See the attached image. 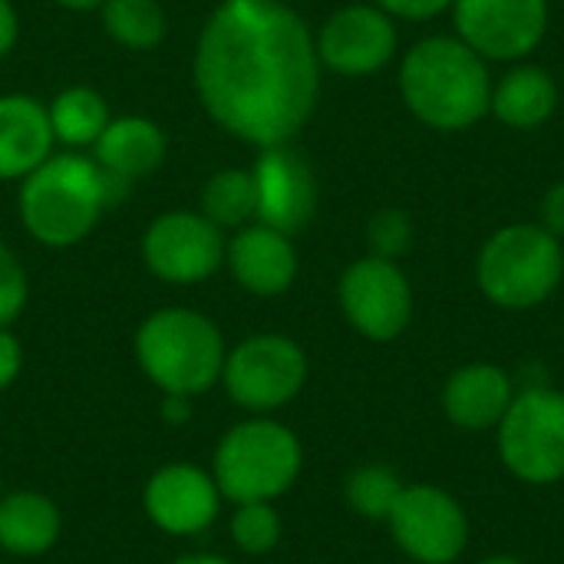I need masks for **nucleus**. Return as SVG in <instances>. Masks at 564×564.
I'll return each instance as SVG.
<instances>
[{
  "label": "nucleus",
  "mask_w": 564,
  "mask_h": 564,
  "mask_svg": "<svg viewBox=\"0 0 564 564\" xmlns=\"http://www.w3.org/2000/svg\"><path fill=\"white\" fill-rule=\"evenodd\" d=\"M195 83L208 116L231 135L284 145L317 106V40L281 0H225L202 30Z\"/></svg>",
  "instance_id": "1"
},
{
  "label": "nucleus",
  "mask_w": 564,
  "mask_h": 564,
  "mask_svg": "<svg viewBox=\"0 0 564 564\" xmlns=\"http://www.w3.org/2000/svg\"><path fill=\"white\" fill-rule=\"evenodd\" d=\"M400 93L420 122L459 132L489 112L492 83L486 59L459 36H426L403 56Z\"/></svg>",
  "instance_id": "2"
},
{
  "label": "nucleus",
  "mask_w": 564,
  "mask_h": 564,
  "mask_svg": "<svg viewBox=\"0 0 564 564\" xmlns=\"http://www.w3.org/2000/svg\"><path fill=\"white\" fill-rule=\"evenodd\" d=\"M126 185L79 155H53L26 175L20 192V218L26 231L50 248L83 241L102 208L116 205Z\"/></svg>",
  "instance_id": "3"
},
{
  "label": "nucleus",
  "mask_w": 564,
  "mask_h": 564,
  "mask_svg": "<svg viewBox=\"0 0 564 564\" xmlns=\"http://www.w3.org/2000/svg\"><path fill=\"white\" fill-rule=\"evenodd\" d=\"M135 354L145 377L162 393L198 397L225 367V344L218 327L198 311H155L135 334Z\"/></svg>",
  "instance_id": "4"
},
{
  "label": "nucleus",
  "mask_w": 564,
  "mask_h": 564,
  "mask_svg": "<svg viewBox=\"0 0 564 564\" xmlns=\"http://www.w3.org/2000/svg\"><path fill=\"white\" fill-rule=\"evenodd\" d=\"M564 278V248L542 225H506L479 251V291L506 311L549 301Z\"/></svg>",
  "instance_id": "5"
},
{
  "label": "nucleus",
  "mask_w": 564,
  "mask_h": 564,
  "mask_svg": "<svg viewBox=\"0 0 564 564\" xmlns=\"http://www.w3.org/2000/svg\"><path fill=\"white\" fill-rule=\"evenodd\" d=\"M304 453L297 436L274 420H248L225 433L215 449V486L231 502H274L284 496L297 473Z\"/></svg>",
  "instance_id": "6"
},
{
  "label": "nucleus",
  "mask_w": 564,
  "mask_h": 564,
  "mask_svg": "<svg viewBox=\"0 0 564 564\" xmlns=\"http://www.w3.org/2000/svg\"><path fill=\"white\" fill-rule=\"evenodd\" d=\"M499 456L522 482L564 479V393L552 387L519 390L499 423Z\"/></svg>",
  "instance_id": "7"
},
{
  "label": "nucleus",
  "mask_w": 564,
  "mask_h": 564,
  "mask_svg": "<svg viewBox=\"0 0 564 564\" xmlns=\"http://www.w3.org/2000/svg\"><path fill=\"white\" fill-rule=\"evenodd\" d=\"M221 380L238 406L268 413L301 393L307 380V357L291 337L258 334L225 354Z\"/></svg>",
  "instance_id": "8"
},
{
  "label": "nucleus",
  "mask_w": 564,
  "mask_h": 564,
  "mask_svg": "<svg viewBox=\"0 0 564 564\" xmlns=\"http://www.w3.org/2000/svg\"><path fill=\"white\" fill-rule=\"evenodd\" d=\"M387 525L397 545L420 564H453L469 542L463 506L436 486H406Z\"/></svg>",
  "instance_id": "9"
},
{
  "label": "nucleus",
  "mask_w": 564,
  "mask_h": 564,
  "mask_svg": "<svg viewBox=\"0 0 564 564\" xmlns=\"http://www.w3.org/2000/svg\"><path fill=\"white\" fill-rule=\"evenodd\" d=\"M340 307L354 330L370 340H397L413 317V291L397 261L360 258L340 278Z\"/></svg>",
  "instance_id": "10"
},
{
  "label": "nucleus",
  "mask_w": 564,
  "mask_h": 564,
  "mask_svg": "<svg viewBox=\"0 0 564 564\" xmlns=\"http://www.w3.org/2000/svg\"><path fill=\"white\" fill-rule=\"evenodd\" d=\"M453 17L482 59H522L549 30V0H453Z\"/></svg>",
  "instance_id": "11"
},
{
  "label": "nucleus",
  "mask_w": 564,
  "mask_h": 564,
  "mask_svg": "<svg viewBox=\"0 0 564 564\" xmlns=\"http://www.w3.org/2000/svg\"><path fill=\"white\" fill-rule=\"evenodd\" d=\"M142 258L152 274L172 284H195L218 271L225 258V241L218 225L205 215L169 212L149 225L142 241Z\"/></svg>",
  "instance_id": "12"
},
{
  "label": "nucleus",
  "mask_w": 564,
  "mask_h": 564,
  "mask_svg": "<svg viewBox=\"0 0 564 564\" xmlns=\"http://www.w3.org/2000/svg\"><path fill=\"white\" fill-rule=\"evenodd\" d=\"M397 53V26L377 3H350L337 10L321 36L317 56L340 76H370L383 69Z\"/></svg>",
  "instance_id": "13"
},
{
  "label": "nucleus",
  "mask_w": 564,
  "mask_h": 564,
  "mask_svg": "<svg viewBox=\"0 0 564 564\" xmlns=\"http://www.w3.org/2000/svg\"><path fill=\"white\" fill-rule=\"evenodd\" d=\"M258 188V218L261 225L294 235L301 231L317 208V178L301 152L284 145H268L254 165Z\"/></svg>",
  "instance_id": "14"
},
{
  "label": "nucleus",
  "mask_w": 564,
  "mask_h": 564,
  "mask_svg": "<svg viewBox=\"0 0 564 564\" xmlns=\"http://www.w3.org/2000/svg\"><path fill=\"white\" fill-rule=\"evenodd\" d=\"M221 506V492L215 476L188 466L172 463L159 469L145 486V516L169 535H198L205 532Z\"/></svg>",
  "instance_id": "15"
},
{
  "label": "nucleus",
  "mask_w": 564,
  "mask_h": 564,
  "mask_svg": "<svg viewBox=\"0 0 564 564\" xmlns=\"http://www.w3.org/2000/svg\"><path fill=\"white\" fill-rule=\"evenodd\" d=\"M225 254L235 281L258 297L284 294L297 278V251L291 245V235H281L268 225H251L238 231Z\"/></svg>",
  "instance_id": "16"
},
{
  "label": "nucleus",
  "mask_w": 564,
  "mask_h": 564,
  "mask_svg": "<svg viewBox=\"0 0 564 564\" xmlns=\"http://www.w3.org/2000/svg\"><path fill=\"white\" fill-rule=\"evenodd\" d=\"M516 400V383L502 367L469 364L459 367L443 387V410L463 430L499 426Z\"/></svg>",
  "instance_id": "17"
},
{
  "label": "nucleus",
  "mask_w": 564,
  "mask_h": 564,
  "mask_svg": "<svg viewBox=\"0 0 564 564\" xmlns=\"http://www.w3.org/2000/svg\"><path fill=\"white\" fill-rule=\"evenodd\" d=\"M50 109L30 96H0V178H26L53 149Z\"/></svg>",
  "instance_id": "18"
},
{
  "label": "nucleus",
  "mask_w": 564,
  "mask_h": 564,
  "mask_svg": "<svg viewBox=\"0 0 564 564\" xmlns=\"http://www.w3.org/2000/svg\"><path fill=\"white\" fill-rule=\"evenodd\" d=\"M162 159H165V135L155 122L142 116L116 119L96 139V165L116 182H122L126 188L135 178L155 172Z\"/></svg>",
  "instance_id": "19"
},
{
  "label": "nucleus",
  "mask_w": 564,
  "mask_h": 564,
  "mask_svg": "<svg viewBox=\"0 0 564 564\" xmlns=\"http://www.w3.org/2000/svg\"><path fill=\"white\" fill-rule=\"evenodd\" d=\"M489 109L509 129H535L558 109V83L542 66H516L496 86Z\"/></svg>",
  "instance_id": "20"
},
{
  "label": "nucleus",
  "mask_w": 564,
  "mask_h": 564,
  "mask_svg": "<svg viewBox=\"0 0 564 564\" xmlns=\"http://www.w3.org/2000/svg\"><path fill=\"white\" fill-rule=\"evenodd\" d=\"M59 539V509L40 492H10L0 499V549L20 558L43 555Z\"/></svg>",
  "instance_id": "21"
},
{
  "label": "nucleus",
  "mask_w": 564,
  "mask_h": 564,
  "mask_svg": "<svg viewBox=\"0 0 564 564\" xmlns=\"http://www.w3.org/2000/svg\"><path fill=\"white\" fill-rule=\"evenodd\" d=\"M50 122H53L56 139H63L69 145H96V139L109 126V109L96 89L73 86L53 99Z\"/></svg>",
  "instance_id": "22"
},
{
  "label": "nucleus",
  "mask_w": 564,
  "mask_h": 564,
  "mask_svg": "<svg viewBox=\"0 0 564 564\" xmlns=\"http://www.w3.org/2000/svg\"><path fill=\"white\" fill-rule=\"evenodd\" d=\"M202 212L218 228H238L258 215V188L254 175L241 169H225L212 175L202 188Z\"/></svg>",
  "instance_id": "23"
},
{
  "label": "nucleus",
  "mask_w": 564,
  "mask_h": 564,
  "mask_svg": "<svg viewBox=\"0 0 564 564\" xmlns=\"http://www.w3.org/2000/svg\"><path fill=\"white\" fill-rule=\"evenodd\" d=\"M102 23L122 46L132 50H152L165 36V13L155 0H106Z\"/></svg>",
  "instance_id": "24"
},
{
  "label": "nucleus",
  "mask_w": 564,
  "mask_h": 564,
  "mask_svg": "<svg viewBox=\"0 0 564 564\" xmlns=\"http://www.w3.org/2000/svg\"><path fill=\"white\" fill-rule=\"evenodd\" d=\"M403 489L406 486L400 482V476L387 466H360L347 476V486H344L350 509L370 522H387Z\"/></svg>",
  "instance_id": "25"
},
{
  "label": "nucleus",
  "mask_w": 564,
  "mask_h": 564,
  "mask_svg": "<svg viewBox=\"0 0 564 564\" xmlns=\"http://www.w3.org/2000/svg\"><path fill=\"white\" fill-rule=\"evenodd\" d=\"M231 539L245 555H264L281 542V519L271 502H241L231 516Z\"/></svg>",
  "instance_id": "26"
},
{
  "label": "nucleus",
  "mask_w": 564,
  "mask_h": 564,
  "mask_svg": "<svg viewBox=\"0 0 564 564\" xmlns=\"http://www.w3.org/2000/svg\"><path fill=\"white\" fill-rule=\"evenodd\" d=\"M367 245H370L373 258L397 261L413 245V221L400 208H383L367 225Z\"/></svg>",
  "instance_id": "27"
},
{
  "label": "nucleus",
  "mask_w": 564,
  "mask_h": 564,
  "mask_svg": "<svg viewBox=\"0 0 564 564\" xmlns=\"http://www.w3.org/2000/svg\"><path fill=\"white\" fill-rule=\"evenodd\" d=\"M26 304V274L10 248L0 245V327L13 324Z\"/></svg>",
  "instance_id": "28"
},
{
  "label": "nucleus",
  "mask_w": 564,
  "mask_h": 564,
  "mask_svg": "<svg viewBox=\"0 0 564 564\" xmlns=\"http://www.w3.org/2000/svg\"><path fill=\"white\" fill-rule=\"evenodd\" d=\"M380 10L390 17H406V20H430L443 10L453 7V0H377Z\"/></svg>",
  "instance_id": "29"
},
{
  "label": "nucleus",
  "mask_w": 564,
  "mask_h": 564,
  "mask_svg": "<svg viewBox=\"0 0 564 564\" xmlns=\"http://www.w3.org/2000/svg\"><path fill=\"white\" fill-rule=\"evenodd\" d=\"M539 225L549 231V235H555L558 241L564 238V178L562 182H555L545 195H542V205H539Z\"/></svg>",
  "instance_id": "30"
},
{
  "label": "nucleus",
  "mask_w": 564,
  "mask_h": 564,
  "mask_svg": "<svg viewBox=\"0 0 564 564\" xmlns=\"http://www.w3.org/2000/svg\"><path fill=\"white\" fill-rule=\"evenodd\" d=\"M20 364H23V354H20V344L13 334H7L0 327V390H7L17 373H20Z\"/></svg>",
  "instance_id": "31"
},
{
  "label": "nucleus",
  "mask_w": 564,
  "mask_h": 564,
  "mask_svg": "<svg viewBox=\"0 0 564 564\" xmlns=\"http://www.w3.org/2000/svg\"><path fill=\"white\" fill-rule=\"evenodd\" d=\"M13 43H17V13L10 0H0V56H7Z\"/></svg>",
  "instance_id": "32"
},
{
  "label": "nucleus",
  "mask_w": 564,
  "mask_h": 564,
  "mask_svg": "<svg viewBox=\"0 0 564 564\" xmlns=\"http://www.w3.org/2000/svg\"><path fill=\"white\" fill-rule=\"evenodd\" d=\"M188 400L192 397H178V393H165V410H162V416H165V423H172V426H182V423H188Z\"/></svg>",
  "instance_id": "33"
},
{
  "label": "nucleus",
  "mask_w": 564,
  "mask_h": 564,
  "mask_svg": "<svg viewBox=\"0 0 564 564\" xmlns=\"http://www.w3.org/2000/svg\"><path fill=\"white\" fill-rule=\"evenodd\" d=\"M172 564H231L228 558H218V555H185Z\"/></svg>",
  "instance_id": "34"
},
{
  "label": "nucleus",
  "mask_w": 564,
  "mask_h": 564,
  "mask_svg": "<svg viewBox=\"0 0 564 564\" xmlns=\"http://www.w3.org/2000/svg\"><path fill=\"white\" fill-rule=\"evenodd\" d=\"M56 3L66 10H93V7H102L106 0H56Z\"/></svg>",
  "instance_id": "35"
},
{
  "label": "nucleus",
  "mask_w": 564,
  "mask_h": 564,
  "mask_svg": "<svg viewBox=\"0 0 564 564\" xmlns=\"http://www.w3.org/2000/svg\"><path fill=\"white\" fill-rule=\"evenodd\" d=\"M479 564H522L519 558H509V555H496V558H486V562Z\"/></svg>",
  "instance_id": "36"
}]
</instances>
